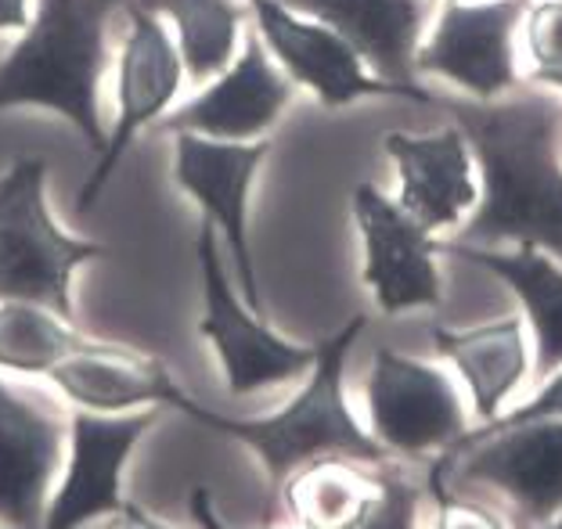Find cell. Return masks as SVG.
<instances>
[{
	"mask_svg": "<svg viewBox=\"0 0 562 529\" xmlns=\"http://www.w3.org/2000/svg\"><path fill=\"white\" fill-rule=\"evenodd\" d=\"M353 221L364 241V285L372 289L382 314H404L415 306H440V270L432 256L429 227H422L397 199L382 195L375 184L353 188Z\"/></svg>",
	"mask_w": 562,
	"mask_h": 529,
	"instance_id": "11",
	"label": "cell"
},
{
	"mask_svg": "<svg viewBox=\"0 0 562 529\" xmlns=\"http://www.w3.org/2000/svg\"><path fill=\"white\" fill-rule=\"evenodd\" d=\"M447 461H462L458 480L494 486L530 522L562 515V418L469 432Z\"/></svg>",
	"mask_w": 562,
	"mask_h": 529,
	"instance_id": "10",
	"label": "cell"
},
{
	"mask_svg": "<svg viewBox=\"0 0 562 529\" xmlns=\"http://www.w3.org/2000/svg\"><path fill=\"white\" fill-rule=\"evenodd\" d=\"M364 325L368 320L357 314L347 328L317 346V360H314V368L306 371V385L278 410V415L224 418V415H216V410L195 404L188 418H195L206 425V429L246 443L263 464L271 500L278 489L285 486L292 472L317 458H350L364 464L390 461V450L382 447L372 432H364L361 425H357L353 410L347 404V393H342L347 357L353 350L357 335L364 331Z\"/></svg>",
	"mask_w": 562,
	"mask_h": 529,
	"instance_id": "2",
	"label": "cell"
},
{
	"mask_svg": "<svg viewBox=\"0 0 562 529\" xmlns=\"http://www.w3.org/2000/svg\"><path fill=\"white\" fill-rule=\"evenodd\" d=\"M101 529H116V522H109V526H101Z\"/></svg>",
	"mask_w": 562,
	"mask_h": 529,
	"instance_id": "32",
	"label": "cell"
},
{
	"mask_svg": "<svg viewBox=\"0 0 562 529\" xmlns=\"http://www.w3.org/2000/svg\"><path fill=\"white\" fill-rule=\"evenodd\" d=\"M120 529H173V526H166L162 519H156V515L140 511L134 500H131V505H126V511L120 515Z\"/></svg>",
	"mask_w": 562,
	"mask_h": 529,
	"instance_id": "30",
	"label": "cell"
},
{
	"mask_svg": "<svg viewBox=\"0 0 562 529\" xmlns=\"http://www.w3.org/2000/svg\"><path fill=\"white\" fill-rule=\"evenodd\" d=\"M541 529H562V515H555V519H552V522H544Z\"/></svg>",
	"mask_w": 562,
	"mask_h": 529,
	"instance_id": "31",
	"label": "cell"
},
{
	"mask_svg": "<svg viewBox=\"0 0 562 529\" xmlns=\"http://www.w3.org/2000/svg\"><path fill=\"white\" fill-rule=\"evenodd\" d=\"M281 4L336 30L379 80L412 90L422 105H437V98L418 87L415 72L422 33L432 19V0H281Z\"/></svg>",
	"mask_w": 562,
	"mask_h": 529,
	"instance_id": "16",
	"label": "cell"
},
{
	"mask_svg": "<svg viewBox=\"0 0 562 529\" xmlns=\"http://www.w3.org/2000/svg\"><path fill=\"white\" fill-rule=\"evenodd\" d=\"M69 425L0 379V526L44 529Z\"/></svg>",
	"mask_w": 562,
	"mask_h": 529,
	"instance_id": "15",
	"label": "cell"
},
{
	"mask_svg": "<svg viewBox=\"0 0 562 529\" xmlns=\"http://www.w3.org/2000/svg\"><path fill=\"white\" fill-rule=\"evenodd\" d=\"M533 83L562 90V0H538L522 19Z\"/></svg>",
	"mask_w": 562,
	"mask_h": 529,
	"instance_id": "24",
	"label": "cell"
},
{
	"mask_svg": "<svg viewBox=\"0 0 562 529\" xmlns=\"http://www.w3.org/2000/svg\"><path fill=\"white\" fill-rule=\"evenodd\" d=\"M292 101V80L271 61L260 33H249L241 55L210 87L166 120L170 134L213 140H260Z\"/></svg>",
	"mask_w": 562,
	"mask_h": 529,
	"instance_id": "14",
	"label": "cell"
},
{
	"mask_svg": "<svg viewBox=\"0 0 562 529\" xmlns=\"http://www.w3.org/2000/svg\"><path fill=\"white\" fill-rule=\"evenodd\" d=\"M126 0H41L22 41L0 61V112L50 109L105 151L109 134L98 123V83L105 72L109 15Z\"/></svg>",
	"mask_w": 562,
	"mask_h": 529,
	"instance_id": "3",
	"label": "cell"
},
{
	"mask_svg": "<svg viewBox=\"0 0 562 529\" xmlns=\"http://www.w3.org/2000/svg\"><path fill=\"white\" fill-rule=\"evenodd\" d=\"M375 469H379L375 472L379 475V497L353 529H415L422 486L415 480H407L404 472L393 469L390 461L375 464Z\"/></svg>",
	"mask_w": 562,
	"mask_h": 529,
	"instance_id": "25",
	"label": "cell"
},
{
	"mask_svg": "<svg viewBox=\"0 0 562 529\" xmlns=\"http://www.w3.org/2000/svg\"><path fill=\"white\" fill-rule=\"evenodd\" d=\"M44 188L47 162L33 155L0 173V303H36L72 320V274L109 249L50 221Z\"/></svg>",
	"mask_w": 562,
	"mask_h": 529,
	"instance_id": "4",
	"label": "cell"
},
{
	"mask_svg": "<svg viewBox=\"0 0 562 529\" xmlns=\"http://www.w3.org/2000/svg\"><path fill=\"white\" fill-rule=\"evenodd\" d=\"M530 0H447L429 41L415 55L418 76L465 90L472 101H497L519 87L516 33Z\"/></svg>",
	"mask_w": 562,
	"mask_h": 529,
	"instance_id": "6",
	"label": "cell"
},
{
	"mask_svg": "<svg viewBox=\"0 0 562 529\" xmlns=\"http://www.w3.org/2000/svg\"><path fill=\"white\" fill-rule=\"evenodd\" d=\"M465 134L480 166V202L451 241L494 249L530 245L562 263V101L530 90L497 101L437 98Z\"/></svg>",
	"mask_w": 562,
	"mask_h": 529,
	"instance_id": "1",
	"label": "cell"
},
{
	"mask_svg": "<svg viewBox=\"0 0 562 529\" xmlns=\"http://www.w3.org/2000/svg\"><path fill=\"white\" fill-rule=\"evenodd\" d=\"M432 346L462 375L472 396V410L483 425L502 418L505 399L519 390L533 364V346L527 342V328L519 317H502L462 331L432 328Z\"/></svg>",
	"mask_w": 562,
	"mask_h": 529,
	"instance_id": "19",
	"label": "cell"
},
{
	"mask_svg": "<svg viewBox=\"0 0 562 529\" xmlns=\"http://www.w3.org/2000/svg\"><path fill=\"white\" fill-rule=\"evenodd\" d=\"M140 4L173 22L177 50L191 83H210L235 61L238 30L246 19L238 0H140Z\"/></svg>",
	"mask_w": 562,
	"mask_h": 529,
	"instance_id": "22",
	"label": "cell"
},
{
	"mask_svg": "<svg viewBox=\"0 0 562 529\" xmlns=\"http://www.w3.org/2000/svg\"><path fill=\"white\" fill-rule=\"evenodd\" d=\"M263 47L278 58L292 83L306 87L328 109L353 105L361 98H412V90L379 80L364 58L325 22L303 19L281 0H249Z\"/></svg>",
	"mask_w": 562,
	"mask_h": 529,
	"instance_id": "12",
	"label": "cell"
},
{
	"mask_svg": "<svg viewBox=\"0 0 562 529\" xmlns=\"http://www.w3.org/2000/svg\"><path fill=\"white\" fill-rule=\"evenodd\" d=\"M541 418H562V368L552 371V382H548L538 396H530L522 407H516V410H508V415L487 421L483 429H508V425L541 421Z\"/></svg>",
	"mask_w": 562,
	"mask_h": 529,
	"instance_id": "27",
	"label": "cell"
},
{
	"mask_svg": "<svg viewBox=\"0 0 562 529\" xmlns=\"http://www.w3.org/2000/svg\"><path fill=\"white\" fill-rule=\"evenodd\" d=\"M386 155L401 177V205L429 230H458L476 210L472 148L458 126L437 134H386Z\"/></svg>",
	"mask_w": 562,
	"mask_h": 529,
	"instance_id": "18",
	"label": "cell"
},
{
	"mask_svg": "<svg viewBox=\"0 0 562 529\" xmlns=\"http://www.w3.org/2000/svg\"><path fill=\"white\" fill-rule=\"evenodd\" d=\"M126 19H131V33H126L120 55V115L109 134L105 151L98 155L94 170L80 191V202H76L80 213H91V205L105 191L109 177L116 173V166L126 148H131V140L137 137V131L170 109V101L177 98L184 80L181 50L170 41V33H166L156 11H148L140 0H126Z\"/></svg>",
	"mask_w": 562,
	"mask_h": 529,
	"instance_id": "13",
	"label": "cell"
},
{
	"mask_svg": "<svg viewBox=\"0 0 562 529\" xmlns=\"http://www.w3.org/2000/svg\"><path fill=\"white\" fill-rule=\"evenodd\" d=\"M440 252H451L458 260L476 263L502 278L519 295L527 320L533 328V371L548 379L562 368V263L548 260V252L516 245V252L480 249V245L443 241Z\"/></svg>",
	"mask_w": 562,
	"mask_h": 529,
	"instance_id": "20",
	"label": "cell"
},
{
	"mask_svg": "<svg viewBox=\"0 0 562 529\" xmlns=\"http://www.w3.org/2000/svg\"><path fill=\"white\" fill-rule=\"evenodd\" d=\"M199 274H202V317L199 335L206 339L216 357H221L224 382L232 396H249L271 385L292 382L306 375L317 360V346H296L285 342L263 325L260 314H252L246 300H238L227 270L216 249L213 224L202 221L199 241Z\"/></svg>",
	"mask_w": 562,
	"mask_h": 529,
	"instance_id": "5",
	"label": "cell"
},
{
	"mask_svg": "<svg viewBox=\"0 0 562 529\" xmlns=\"http://www.w3.org/2000/svg\"><path fill=\"white\" fill-rule=\"evenodd\" d=\"M159 418L162 407L131 415H94L76 407L69 418V464L61 483L50 489L44 529H80L91 519L123 515L131 505L123 497V469Z\"/></svg>",
	"mask_w": 562,
	"mask_h": 529,
	"instance_id": "9",
	"label": "cell"
},
{
	"mask_svg": "<svg viewBox=\"0 0 562 529\" xmlns=\"http://www.w3.org/2000/svg\"><path fill=\"white\" fill-rule=\"evenodd\" d=\"M61 396L94 415H131L134 407H173L191 415V399L159 357L131 346L83 339L76 350L47 371Z\"/></svg>",
	"mask_w": 562,
	"mask_h": 529,
	"instance_id": "17",
	"label": "cell"
},
{
	"mask_svg": "<svg viewBox=\"0 0 562 529\" xmlns=\"http://www.w3.org/2000/svg\"><path fill=\"white\" fill-rule=\"evenodd\" d=\"M80 342L83 335L55 309L36 303H0V371L47 375Z\"/></svg>",
	"mask_w": 562,
	"mask_h": 529,
	"instance_id": "23",
	"label": "cell"
},
{
	"mask_svg": "<svg viewBox=\"0 0 562 529\" xmlns=\"http://www.w3.org/2000/svg\"><path fill=\"white\" fill-rule=\"evenodd\" d=\"M191 511H195V519L202 522V529H227L221 519H216V511L210 508L206 489H195V497H191ZM260 529H281V526H260Z\"/></svg>",
	"mask_w": 562,
	"mask_h": 529,
	"instance_id": "29",
	"label": "cell"
},
{
	"mask_svg": "<svg viewBox=\"0 0 562 529\" xmlns=\"http://www.w3.org/2000/svg\"><path fill=\"white\" fill-rule=\"evenodd\" d=\"M30 19V0H0V30H25Z\"/></svg>",
	"mask_w": 562,
	"mask_h": 529,
	"instance_id": "28",
	"label": "cell"
},
{
	"mask_svg": "<svg viewBox=\"0 0 562 529\" xmlns=\"http://www.w3.org/2000/svg\"><path fill=\"white\" fill-rule=\"evenodd\" d=\"M271 140H213L199 134H173V180L199 202L202 221L224 230L238 267L241 300L252 314H263L257 263L249 249V191Z\"/></svg>",
	"mask_w": 562,
	"mask_h": 529,
	"instance_id": "8",
	"label": "cell"
},
{
	"mask_svg": "<svg viewBox=\"0 0 562 529\" xmlns=\"http://www.w3.org/2000/svg\"><path fill=\"white\" fill-rule=\"evenodd\" d=\"M372 436L390 454L422 458L454 450L469 436L462 396L440 368L382 346L368 375Z\"/></svg>",
	"mask_w": 562,
	"mask_h": 529,
	"instance_id": "7",
	"label": "cell"
},
{
	"mask_svg": "<svg viewBox=\"0 0 562 529\" xmlns=\"http://www.w3.org/2000/svg\"><path fill=\"white\" fill-rule=\"evenodd\" d=\"M429 489H432V497H437V529H505V522L497 519L491 508L451 494V489L443 486L440 464L429 472Z\"/></svg>",
	"mask_w": 562,
	"mask_h": 529,
	"instance_id": "26",
	"label": "cell"
},
{
	"mask_svg": "<svg viewBox=\"0 0 562 529\" xmlns=\"http://www.w3.org/2000/svg\"><path fill=\"white\" fill-rule=\"evenodd\" d=\"M285 505L300 529H353L379 497V475L350 458H317L285 480Z\"/></svg>",
	"mask_w": 562,
	"mask_h": 529,
	"instance_id": "21",
	"label": "cell"
}]
</instances>
